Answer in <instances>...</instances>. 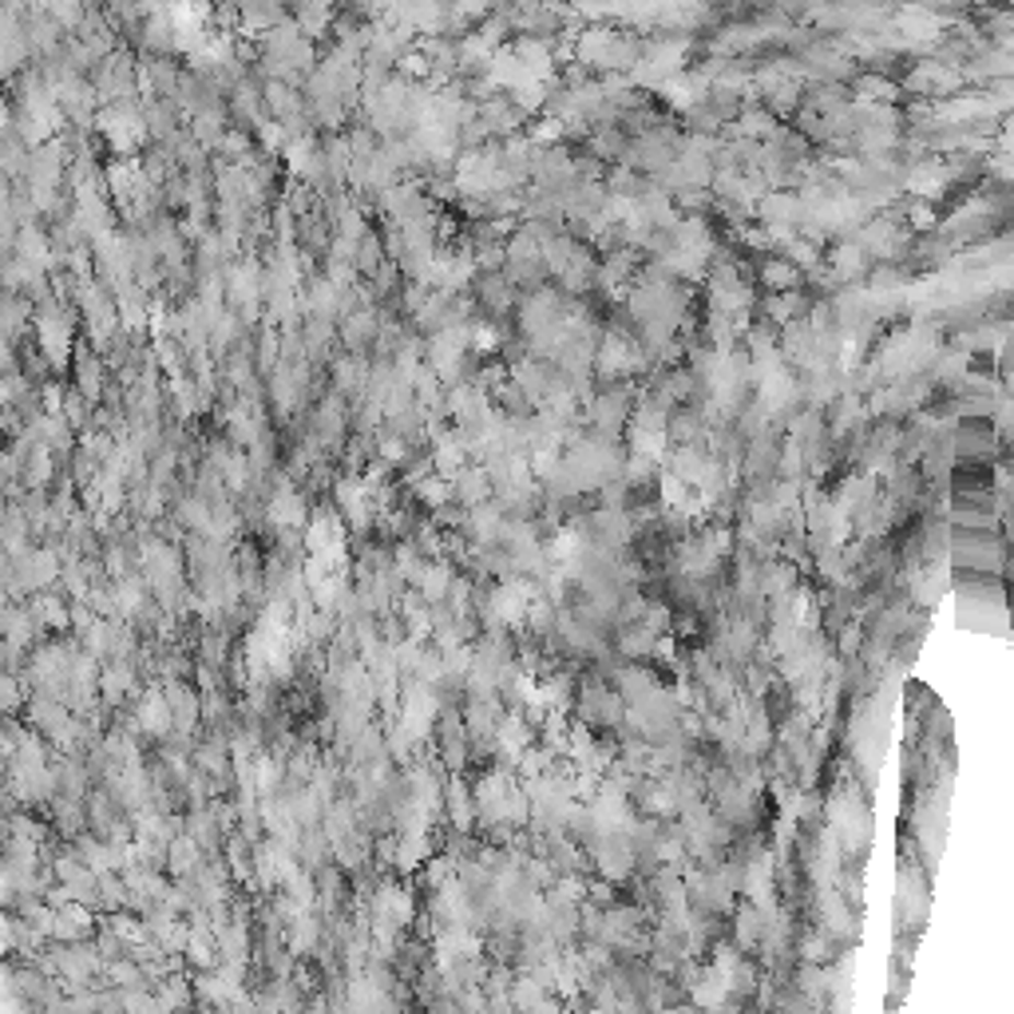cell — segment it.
Segmentation results:
<instances>
[{
	"label": "cell",
	"mask_w": 1014,
	"mask_h": 1014,
	"mask_svg": "<svg viewBox=\"0 0 1014 1014\" xmlns=\"http://www.w3.org/2000/svg\"><path fill=\"white\" fill-rule=\"evenodd\" d=\"M908 222L915 230H927L935 222V210L927 207V203H911V210H908Z\"/></svg>",
	"instance_id": "6da1fadb"
}]
</instances>
